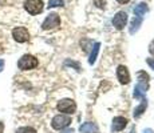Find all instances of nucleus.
I'll list each match as a JSON object with an SVG mask.
<instances>
[{
  "label": "nucleus",
  "mask_w": 154,
  "mask_h": 133,
  "mask_svg": "<svg viewBox=\"0 0 154 133\" xmlns=\"http://www.w3.org/2000/svg\"><path fill=\"white\" fill-rule=\"evenodd\" d=\"M149 89V75L145 71L138 72V84L134 88V97L135 99H145V93Z\"/></svg>",
  "instance_id": "f257e3e1"
},
{
  "label": "nucleus",
  "mask_w": 154,
  "mask_h": 133,
  "mask_svg": "<svg viewBox=\"0 0 154 133\" xmlns=\"http://www.w3.org/2000/svg\"><path fill=\"white\" fill-rule=\"evenodd\" d=\"M38 65V59L32 55H24L19 59L17 61V67L22 71H28V69H34Z\"/></svg>",
  "instance_id": "f03ea898"
},
{
  "label": "nucleus",
  "mask_w": 154,
  "mask_h": 133,
  "mask_svg": "<svg viewBox=\"0 0 154 133\" xmlns=\"http://www.w3.org/2000/svg\"><path fill=\"white\" fill-rule=\"evenodd\" d=\"M70 124H71V117L67 116V114H56L54 119H52V121H51L52 128L58 129V131H60V129L69 126Z\"/></svg>",
  "instance_id": "7ed1b4c3"
},
{
  "label": "nucleus",
  "mask_w": 154,
  "mask_h": 133,
  "mask_svg": "<svg viewBox=\"0 0 154 133\" xmlns=\"http://www.w3.org/2000/svg\"><path fill=\"white\" fill-rule=\"evenodd\" d=\"M24 8L28 13L38 15L43 11V1L42 0H26Z\"/></svg>",
  "instance_id": "20e7f679"
},
{
  "label": "nucleus",
  "mask_w": 154,
  "mask_h": 133,
  "mask_svg": "<svg viewBox=\"0 0 154 133\" xmlns=\"http://www.w3.org/2000/svg\"><path fill=\"white\" fill-rule=\"evenodd\" d=\"M58 111L63 112L66 114H72L76 111V104L74 100L71 99H64L58 103Z\"/></svg>",
  "instance_id": "39448f33"
},
{
  "label": "nucleus",
  "mask_w": 154,
  "mask_h": 133,
  "mask_svg": "<svg viewBox=\"0 0 154 133\" xmlns=\"http://www.w3.org/2000/svg\"><path fill=\"white\" fill-rule=\"evenodd\" d=\"M60 25V17L58 13H50L43 22L42 28L43 29H54Z\"/></svg>",
  "instance_id": "423d86ee"
},
{
  "label": "nucleus",
  "mask_w": 154,
  "mask_h": 133,
  "mask_svg": "<svg viewBox=\"0 0 154 133\" xmlns=\"http://www.w3.org/2000/svg\"><path fill=\"white\" fill-rule=\"evenodd\" d=\"M12 36L17 43H26L29 40V33L24 27H16L12 31Z\"/></svg>",
  "instance_id": "0eeeda50"
},
{
  "label": "nucleus",
  "mask_w": 154,
  "mask_h": 133,
  "mask_svg": "<svg viewBox=\"0 0 154 133\" xmlns=\"http://www.w3.org/2000/svg\"><path fill=\"white\" fill-rule=\"evenodd\" d=\"M127 23V13L123 12V11H119L112 19V25L117 29H123Z\"/></svg>",
  "instance_id": "6e6552de"
},
{
  "label": "nucleus",
  "mask_w": 154,
  "mask_h": 133,
  "mask_svg": "<svg viewBox=\"0 0 154 133\" xmlns=\"http://www.w3.org/2000/svg\"><path fill=\"white\" fill-rule=\"evenodd\" d=\"M117 77L122 85L129 84L130 82V73L125 65H119L117 68Z\"/></svg>",
  "instance_id": "1a4fd4ad"
},
{
  "label": "nucleus",
  "mask_w": 154,
  "mask_h": 133,
  "mask_svg": "<svg viewBox=\"0 0 154 133\" xmlns=\"http://www.w3.org/2000/svg\"><path fill=\"white\" fill-rule=\"evenodd\" d=\"M127 125V120L125 117H114V120H112V124H111V132H119L122 131V129H125V126Z\"/></svg>",
  "instance_id": "9d476101"
},
{
  "label": "nucleus",
  "mask_w": 154,
  "mask_h": 133,
  "mask_svg": "<svg viewBox=\"0 0 154 133\" xmlns=\"http://www.w3.org/2000/svg\"><path fill=\"white\" fill-rule=\"evenodd\" d=\"M81 133H98V126L95 123H85L83 125L79 126Z\"/></svg>",
  "instance_id": "9b49d317"
},
{
  "label": "nucleus",
  "mask_w": 154,
  "mask_h": 133,
  "mask_svg": "<svg viewBox=\"0 0 154 133\" xmlns=\"http://www.w3.org/2000/svg\"><path fill=\"white\" fill-rule=\"evenodd\" d=\"M146 108H147V100L146 99H142L141 105H138L137 108L134 109V117H135V119H140L142 114H143V112L146 111Z\"/></svg>",
  "instance_id": "f8f14e48"
},
{
  "label": "nucleus",
  "mask_w": 154,
  "mask_h": 133,
  "mask_svg": "<svg viewBox=\"0 0 154 133\" xmlns=\"http://www.w3.org/2000/svg\"><path fill=\"white\" fill-rule=\"evenodd\" d=\"M149 11V8H147V4L146 3H140V4L137 5V7L134 8V13L137 15L138 17H141V16H143L145 13Z\"/></svg>",
  "instance_id": "ddd939ff"
},
{
  "label": "nucleus",
  "mask_w": 154,
  "mask_h": 133,
  "mask_svg": "<svg viewBox=\"0 0 154 133\" xmlns=\"http://www.w3.org/2000/svg\"><path fill=\"white\" fill-rule=\"evenodd\" d=\"M141 23H142V19L141 17H134V19L131 20V24H130V33L131 35H134L135 32L140 29V25H141Z\"/></svg>",
  "instance_id": "4468645a"
},
{
  "label": "nucleus",
  "mask_w": 154,
  "mask_h": 133,
  "mask_svg": "<svg viewBox=\"0 0 154 133\" xmlns=\"http://www.w3.org/2000/svg\"><path fill=\"white\" fill-rule=\"evenodd\" d=\"M99 47H100L99 43H95V44H94L93 51H91V53H90V59H88V63H90V64H94V63H95L97 56H98V52H99Z\"/></svg>",
  "instance_id": "2eb2a0df"
},
{
  "label": "nucleus",
  "mask_w": 154,
  "mask_h": 133,
  "mask_svg": "<svg viewBox=\"0 0 154 133\" xmlns=\"http://www.w3.org/2000/svg\"><path fill=\"white\" fill-rule=\"evenodd\" d=\"M64 3L63 0H50L48 1V7L50 8H54V7H62Z\"/></svg>",
  "instance_id": "dca6fc26"
},
{
  "label": "nucleus",
  "mask_w": 154,
  "mask_h": 133,
  "mask_svg": "<svg viewBox=\"0 0 154 133\" xmlns=\"http://www.w3.org/2000/svg\"><path fill=\"white\" fill-rule=\"evenodd\" d=\"M16 133H36V131L34 128H31V126H23V128L17 129Z\"/></svg>",
  "instance_id": "f3484780"
},
{
  "label": "nucleus",
  "mask_w": 154,
  "mask_h": 133,
  "mask_svg": "<svg viewBox=\"0 0 154 133\" xmlns=\"http://www.w3.org/2000/svg\"><path fill=\"white\" fill-rule=\"evenodd\" d=\"M64 64H66V65H72V67L75 68L76 71H78V72H79V71H81V68H79V64H78V63H74V61H70V60H67V61H66V63H64Z\"/></svg>",
  "instance_id": "a211bd4d"
},
{
  "label": "nucleus",
  "mask_w": 154,
  "mask_h": 133,
  "mask_svg": "<svg viewBox=\"0 0 154 133\" xmlns=\"http://www.w3.org/2000/svg\"><path fill=\"white\" fill-rule=\"evenodd\" d=\"M95 4L98 5L99 8H103V7H105V4H106V1H105V0H95Z\"/></svg>",
  "instance_id": "6ab92c4d"
},
{
  "label": "nucleus",
  "mask_w": 154,
  "mask_h": 133,
  "mask_svg": "<svg viewBox=\"0 0 154 133\" xmlns=\"http://www.w3.org/2000/svg\"><path fill=\"white\" fill-rule=\"evenodd\" d=\"M149 52L152 53V55H154V40L150 43V45H149Z\"/></svg>",
  "instance_id": "aec40b11"
},
{
  "label": "nucleus",
  "mask_w": 154,
  "mask_h": 133,
  "mask_svg": "<svg viewBox=\"0 0 154 133\" xmlns=\"http://www.w3.org/2000/svg\"><path fill=\"white\" fill-rule=\"evenodd\" d=\"M146 61H147V64L152 67V69H154V59H147Z\"/></svg>",
  "instance_id": "412c9836"
},
{
  "label": "nucleus",
  "mask_w": 154,
  "mask_h": 133,
  "mask_svg": "<svg viewBox=\"0 0 154 133\" xmlns=\"http://www.w3.org/2000/svg\"><path fill=\"white\" fill-rule=\"evenodd\" d=\"M3 68H4V60H2V59H0V72L3 71Z\"/></svg>",
  "instance_id": "4be33fe9"
},
{
  "label": "nucleus",
  "mask_w": 154,
  "mask_h": 133,
  "mask_svg": "<svg viewBox=\"0 0 154 133\" xmlns=\"http://www.w3.org/2000/svg\"><path fill=\"white\" fill-rule=\"evenodd\" d=\"M3 132H4V124L0 121V133H3Z\"/></svg>",
  "instance_id": "5701e85b"
},
{
  "label": "nucleus",
  "mask_w": 154,
  "mask_h": 133,
  "mask_svg": "<svg viewBox=\"0 0 154 133\" xmlns=\"http://www.w3.org/2000/svg\"><path fill=\"white\" fill-rule=\"evenodd\" d=\"M143 133H154V132H153V129L147 128V129H145V131H143Z\"/></svg>",
  "instance_id": "b1692460"
},
{
  "label": "nucleus",
  "mask_w": 154,
  "mask_h": 133,
  "mask_svg": "<svg viewBox=\"0 0 154 133\" xmlns=\"http://www.w3.org/2000/svg\"><path fill=\"white\" fill-rule=\"evenodd\" d=\"M130 0H118V3H121V4H126V3H129Z\"/></svg>",
  "instance_id": "393cba45"
},
{
  "label": "nucleus",
  "mask_w": 154,
  "mask_h": 133,
  "mask_svg": "<svg viewBox=\"0 0 154 133\" xmlns=\"http://www.w3.org/2000/svg\"><path fill=\"white\" fill-rule=\"evenodd\" d=\"M3 51H4V49H3V45L0 44V53H3Z\"/></svg>",
  "instance_id": "a878e982"
},
{
  "label": "nucleus",
  "mask_w": 154,
  "mask_h": 133,
  "mask_svg": "<svg viewBox=\"0 0 154 133\" xmlns=\"http://www.w3.org/2000/svg\"><path fill=\"white\" fill-rule=\"evenodd\" d=\"M62 133H72V131H63Z\"/></svg>",
  "instance_id": "bb28decb"
}]
</instances>
